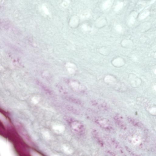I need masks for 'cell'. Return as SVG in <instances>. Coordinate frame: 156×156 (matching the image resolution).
<instances>
[{"label": "cell", "mask_w": 156, "mask_h": 156, "mask_svg": "<svg viewBox=\"0 0 156 156\" xmlns=\"http://www.w3.org/2000/svg\"><path fill=\"white\" fill-rule=\"evenodd\" d=\"M96 123L100 128L108 131L113 130V127L110 122L106 119L102 117H98L95 119Z\"/></svg>", "instance_id": "obj_1"}, {"label": "cell", "mask_w": 156, "mask_h": 156, "mask_svg": "<svg viewBox=\"0 0 156 156\" xmlns=\"http://www.w3.org/2000/svg\"><path fill=\"white\" fill-rule=\"evenodd\" d=\"M70 125L72 129L77 134L82 135L84 133L85 127L81 122L77 120H73Z\"/></svg>", "instance_id": "obj_2"}, {"label": "cell", "mask_w": 156, "mask_h": 156, "mask_svg": "<svg viewBox=\"0 0 156 156\" xmlns=\"http://www.w3.org/2000/svg\"><path fill=\"white\" fill-rule=\"evenodd\" d=\"M92 106L97 107L99 109L103 110H107L108 109L107 104L103 100H94L91 101Z\"/></svg>", "instance_id": "obj_3"}, {"label": "cell", "mask_w": 156, "mask_h": 156, "mask_svg": "<svg viewBox=\"0 0 156 156\" xmlns=\"http://www.w3.org/2000/svg\"><path fill=\"white\" fill-rule=\"evenodd\" d=\"M114 120L115 123L121 129H125L126 126L125 124L122 121V118L121 116L116 115L114 117Z\"/></svg>", "instance_id": "obj_4"}, {"label": "cell", "mask_w": 156, "mask_h": 156, "mask_svg": "<svg viewBox=\"0 0 156 156\" xmlns=\"http://www.w3.org/2000/svg\"><path fill=\"white\" fill-rule=\"evenodd\" d=\"M92 134L94 137L95 138L96 141L98 142V144L102 146H103L104 145L103 142L98 132L96 130H92Z\"/></svg>", "instance_id": "obj_5"}, {"label": "cell", "mask_w": 156, "mask_h": 156, "mask_svg": "<svg viewBox=\"0 0 156 156\" xmlns=\"http://www.w3.org/2000/svg\"><path fill=\"white\" fill-rule=\"evenodd\" d=\"M108 139L110 143L115 149L120 152L122 151V148L120 146V144L115 139L112 138H109Z\"/></svg>", "instance_id": "obj_6"}, {"label": "cell", "mask_w": 156, "mask_h": 156, "mask_svg": "<svg viewBox=\"0 0 156 156\" xmlns=\"http://www.w3.org/2000/svg\"><path fill=\"white\" fill-rule=\"evenodd\" d=\"M113 66L116 67H121L124 65V62L122 59L120 58H117L113 60L112 62Z\"/></svg>", "instance_id": "obj_7"}, {"label": "cell", "mask_w": 156, "mask_h": 156, "mask_svg": "<svg viewBox=\"0 0 156 156\" xmlns=\"http://www.w3.org/2000/svg\"><path fill=\"white\" fill-rule=\"evenodd\" d=\"M99 52L103 55H109L110 53V49L109 47L104 46L99 49Z\"/></svg>", "instance_id": "obj_8"}, {"label": "cell", "mask_w": 156, "mask_h": 156, "mask_svg": "<svg viewBox=\"0 0 156 156\" xmlns=\"http://www.w3.org/2000/svg\"><path fill=\"white\" fill-rule=\"evenodd\" d=\"M53 129L55 133L59 134L64 131V127L63 125H56L53 126Z\"/></svg>", "instance_id": "obj_9"}, {"label": "cell", "mask_w": 156, "mask_h": 156, "mask_svg": "<svg viewBox=\"0 0 156 156\" xmlns=\"http://www.w3.org/2000/svg\"><path fill=\"white\" fill-rule=\"evenodd\" d=\"M130 79L131 84H133V85H134L135 84V85H137L140 84L141 82L140 80L134 75H132L130 76Z\"/></svg>", "instance_id": "obj_10"}, {"label": "cell", "mask_w": 156, "mask_h": 156, "mask_svg": "<svg viewBox=\"0 0 156 156\" xmlns=\"http://www.w3.org/2000/svg\"><path fill=\"white\" fill-rule=\"evenodd\" d=\"M121 45L122 47L125 48H130L133 45L132 42L131 40H124L121 42Z\"/></svg>", "instance_id": "obj_11"}, {"label": "cell", "mask_w": 156, "mask_h": 156, "mask_svg": "<svg viewBox=\"0 0 156 156\" xmlns=\"http://www.w3.org/2000/svg\"><path fill=\"white\" fill-rule=\"evenodd\" d=\"M79 22L78 17L74 16L73 17L70 21V25L73 27H75L77 26Z\"/></svg>", "instance_id": "obj_12"}, {"label": "cell", "mask_w": 156, "mask_h": 156, "mask_svg": "<svg viewBox=\"0 0 156 156\" xmlns=\"http://www.w3.org/2000/svg\"><path fill=\"white\" fill-rule=\"evenodd\" d=\"M104 80L106 82L111 83L115 81V78L111 76L108 75L105 77Z\"/></svg>", "instance_id": "obj_13"}, {"label": "cell", "mask_w": 156, "mask_h": 156, "mask_svg": "<svg viewBox=\"0 0 156 156\" xmlns=\"http://www.w3.org/2000/svg\"><path fill=\"white\" fill-rule=\"evenodd\" d=\"M90 15V12L88 10H85L82 12L81 14V17L82 19L87 18L89 17Z\"/></svg>", "instance_id": "obj_14"}, {"label": "cell", "mask_w": 156, "mask_h": 156, "mask_svg": "<svg viewBox=\"0 0 156 156\" xmlns=\"http://www.w3.org/2000/svg\"><path fill=\"white\" fill-rule=\"evenodd\" d=\"M42 134L43 136L46 139L48 140L50 139V135L49 132L47 131V130H43L42 131Z\"/></svg>", "instance_id": "obj_15"}, {"label": "cell", "mask_w": 156, "mask_h": 156, "mask_svg": "<svg viewBox=\"0 0 156 156\" xmlns=\"http://www.w3.org/2000/svg\"><path fill=\"white\" fill-rule=\"evenodd\" d=\"M111 5V2L110 0H107V1L104 3L103 7L104 9H107Z\"/></svg>", "instance_id": "obj_16"}, {"label": "cell", "mask_w": 156, "mask_h": 156, "mask_svg": "<svg viewBox=\"0 0 156 156\" xmlns=\"http://www.w3.org/2000/svg\"><path fill=\"white\" fill-rule=\"evenodd\" d=\"M149 12L148 11H145V12L143 13L140 16V19L141 20L144 19L149 15Z\"/></svg>", "instance_id": "obj_17"}, {"label": "cell", "mask_w": 156, "mask_h": 156, "mask_svg": "<svg viewBox=\"0 0 156 156\" xmlns=\"http://www.w3.org/2000/svg\"><path fill=\"white\" fill-rule=\"evenodd\" d=\"M123 6V3L122 2L119 3L115 7V11H117L121 10Z\"/></svg>", "instance_id": "obj_18"}, {"label": "cell", "mask_w": 156, "mask_h": 156, "mask_svg": "<svg viewBox=\"0 0 156 156\" xmlns=\"http://www.w3.org/2000/svg\"><path fill=\"white\" fill-rule=\"evenodd\" d=\"M72 86L75 91H77L79 88V85L77 82H73L71 84Z\"/></svg>", "instance_id": "obj_19"}, {"label": "cell", "mask_w": 156, "mask_h": 156, "mask_svg": "<svg viewBox=\"0 0 156 156\" xmlns=\"http://www.w3.org/2000/svg\"><path fill=\"white\" fill-rule=\"evenodd\" d=\"M39 101V98L37 97H34L32 99V102L34 104H37Z\"/></svg>", "instance_id": "obj_20"}, {"label": "cell", "mask_w": 156, "mask_h": 156, "mask_svg": "<svg viewBox=\"0 0 156 156\" xmlns=\"http://www.w3.org/2000/svg\"><path fill=\"white\" fill-rule=\"evenodd\" d=\"M136 20L135 17L134 16H131L129 20V22L130 24H133L134 23Z\"/></svg>", "instance_id": "obj_21"}, {"label": "cell", "mask_w": 156, "mask_h": 156, "mask_svg": "<svg viewBox=\"0 0 156 156\" xmlns=\"http://www.w3.org/2000/svg\"><path fill=\"white\" fill-rule=\"evenodd\" d=\"M116 30L119 32H121L122 30V27L120 25H117L116 27Z\"/></svg>", "instance_id": "obj_22"}, {"label": "cell", "mask_w": 156, "mask_h": 156, "mask_svg": "<svg viewBox=\"0 0 156 156\" xmlns=\"http://www.w3.org/2000/svg\"><path fill=\"white\" fill-rule=\"evenodd\" d=\"M68 70L69 72L70 73L73 74L75 72V71L74 69L72 68H69L68 69Z\"/></svg>", "instance_id": "obj_23"}, {"label": "cell", "mask_w": 156, "mask_h": 156, "mask_svg": "<svg viewBox=\"0 0 156 156\" xmlns=\"http://www.w3.org/2000/svg\"><path fill=\"white\" fill-rule=\"evenodd\" d=\"M83 29H84L85 31H87L89 29V27H88L87 26V25H84L83 26Z\"/></svg>", "instance_id": "obj_24"}, {"label": "cell", "mask_w": 156, "mask_h": 156, "mask_svg": "<svg viewBox=\"0 0 156 156\" xmlns=\"http://www.w3.org/2000/svg\"><path fill=\"white\" fill-rule=\"evenodd\" d=\"M107 154H110V155L111 156H115L116 155H115V154L113 153V152H111V151H108L107 152Z\"/></svg>", "instance_id": "obj_25"}, {"label": "cell", "mask_w": 156, "mask_h": 156, "mask_svg": "<svg viewBox=\"0 0 156 156\" xmlns=\"http://www.w3.org/2000/svg\"><path fill=\"white\" fill-rule=\"evenodd\" d=\"M67 65L69 67H70V68H74L75 66V65H74V64H71V63H68V64Z\"/></svg>", "instance_id": "obj_26"}, {"label": "cell", "mask_w": 156, "mask_h": 156, "mask_svg": "<svg viewBox=\"0 0 156 156\" xmlns=\"http://www.w3.org/2000/svg\"><path fill=\"white\" fill-rule=\"evenodd\" d=\"M68 5V3L67 1H66L64 3H63V6L64 7H67Z\"/></svg>", "instance_id": "obj_27"}, {"label": "cell", "mask_w": 156, "mask_h": 156, "mask_svg": "<svg viewBox=\"0 0 156 156\" xmlns=\"http://www.w3.org/2000/svg\"><path fill=\"white\" fill-rule=\"evenodd\" d=\"M154 89L156 91V85H155V86H154Z\"/></svg>", "instance_id": "obj_28"}, {"label": "cell", "mask_w": 156, "mask_h": 156, "mask_svg": "<svg viewBox=\"0 0 156 156\" xmlns=\"http://www.w3.org/2000/svg\"><path fill=\"white\" fill-rule=\"evenodd\" d=\"M154 57L156 59V52L155 53L154 55Z\"/></svg>", "instance_id": "obj_29"}, {"label": "cell", "mask_w": 156, "mask_h": 156, "mask_svg": "<svg viewBox=\"0 0 156 156\" xmlns=\"http://www.w3.org/2000/svg\"><path fill=\"white\" fill-rule=\"evenodd\" d=\"M154 73H155V74L156 75V69L155 70Z\"/></svg>", "instance_id": "obj_30"}]
</instances>
